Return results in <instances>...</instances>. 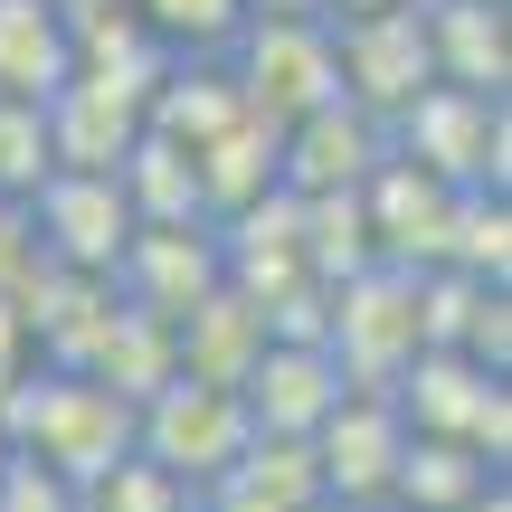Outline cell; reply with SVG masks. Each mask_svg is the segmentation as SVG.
Returning <instances> with one entry per match:
<instances>
[{"mask_svg": "<svg viewBox=\"0 0 512 512\" xmlns=\"http://www.w3.org/2000/svg\"><path fill=\"white\" fill-rule=\"evenodd\" d=\"M0 427H10V446H29V456H48L57 475L86 484L95 465H114L133 446V399H114L95 370L38 361L29 380L0 389Z\"/></svg>", "mask_w": 512, "mask_h": 512, "instance_id": "6da1fadb", "label": "cell"}, {"mask_svg": "<svg viewBox=\"0 0 512 512\" xmlns=\"http://www.w3.org/2000/svg\"><path fill=\"white\" fill-rule=\"evenodd\" d=\"M247 437H256V418H247V399L228 380H190V370H171L152 399H133V446H143L152 465H171L190 494H209V484L247 456Z\"/></svg>", "mask_w": 512, "mask_h": 512, "instance_id": "7a4b0ae2", "label": "cell"}, {"mask_svg": "<svg viewBox=\"0 0 512 512\" xmlns=\"http://www.w3.org/2000/svg\"><path fill=\"white\" fill-rule=\"evenodd\" d=\"M389 152L437 171L446 190H503L512 114H503V95H484V86H427L408 114H389Z\"/></svg>", "mask_w": 512, "mask_h": 512, "instance_id": "3957f363", "label": "cell"}, {"mask_svg": "<svg viewBox=\"0 0 512 512\" xmlns=\"http://www.w3.org/2000/svg\"><path fill=\"white\" fill-rule=\"evenodd\" d=\"M219 57L238 76L247 114H266V124H294V114L342 95V76H332V19H247Z\"/></svg>", "mask_w": 512, "mask_h": 512, "instance_id": "277c9868", "label": "cell"}, {"mask_svg": "<svg viewBox=\"0 0 512 512\" xmlns=\"http://www.w3.org/2000/svg\"><path fill=\"white\" fill-rule=\"evenodd\" d=\"M332 76H342V105L361 114H408L427 86H437V67H427V29H418V0H399V10H361V19H332Z\"/></svg>", "mask_w": 512, "mask_h": 512, "instance_id": "5b68a950", "label": "cell"}, {"mask_svg": "<svg viewBox=\"0 0 512 512\" xmlns=\"http://www.w3.org/2000/svg\"><path fill=\"white\" fill-rule=\"evenodd\" d=\"M29 238L48 266H76V275H114V256L133 238V200L114 171H67L57 162L48 181L29 190Z\"/></svg>", "mask_w": 512, "mask_h": 512, "instance_id": "8992f818", "label": "cell"}, {"mask_svg": "<svg viewBox=\"0 0 512 512\" xmlns=\"http://www.w3.org/2000/svg\"><path fill=\"white\" fill-rule=\"evenodd\" d=\"M408 418L389 389H342L313 427V475H323V503H380L389 475H399Z\"/></svg>", "mask_w": 512, "mask_h": 512, "instance_id": "52a82bcc", "label": "cell"}, {"mask_svg": "<svg viewBox=\"0 0 512 512\" xmlns=\"http://www.w3.org/2000/svg\"><path fill=\"white\" fill-rule=\"evenodd\" d=\"M342 361H332L323 342H294V332H266V351L247 361V380H238V399H247V418L266 427V437H313L323 427V408L342 399Z\"/></svg>", "mask_w": 512, "mask_h": 512, "instance_id": "ba28073f", "label": "cell"}, {"mask_svg": "<svg viewBox=\"0 0 512 512\" xmlns=\"http://www.w3.org/2000/svg\"><path fill=\"white\" fill-rule=\"evenodd\" d=\"M418 29L437 86H512V0H418Z\"/></svg>", "mask_w": 512, "mask_h": 512, "instance_id": "9c48e42d", "label": "cell"}, {"mask_svg": "<svg viewBox=\"0 0 512 512\" xmlns=\"http://www.w3.org/2000/svg\"><path fill=\"white\" fill-rule=\"evenodd\" d=\"M67 76H76L67 10H57V0H0V95H19V105H48Z\"/></svg>", "mask_w": 512, "mask_h": 512, "instance_id": "30bf717a", "label": "cell"}, {"mask_svg": "<svg viewBox=\"0 0 512 512\" xmlns=\"http://www.w3.org/2000/svg\"><path fill=\"white\" fill-rule=\"evenodd\" d=\"M503 465L494 456H475L465 437H418L408 427V446H399V475H389V503H418V512H465L494 484Z\"/></svg>", "mask_w": 512, "mask_h": 512, "instance_id": "8fae6325", "label": "cell"}, {"mask_svg": "<svg viewBox=\"0 0 512 512\" xmlns=\"http://www.w3.org/2000/svg\"><path fill=\"white\" fill-rule=\"evenodd\" d=\"M133 10H143V29L171 57H219L247 29V0H133Z\"/></svg>", "mask_w": 512, "mask_h": 512, "instance_id": "7c38bea8", "label": "cell"}, {"mask_svg": "<svg viewBox=\"0 0 512 512\" xmlns=\"http://www.w3.org/2000/svg\"><path fill=\"white\" fill-rule=\"evenodd\" d=\"M48 114L19 105V95H0V200H29L38 181H48Z\"/></svg>", "mask_w": 512, "mask_h": 512, "instance_id": "4fadbf2b", "label": "cell"}, {"mask_svg": "<svg viewBox=\"0 0 512 512\" xmlns=\"http://www.w3.org/2000/svg\"><path fill=\"white\" fill-rule=\"evenodd\" d=\"M247 19H323V0H247Z\"/></svg>", "mask_w": 512, "mask_h": 512, "instance_id": "5bb4252c", "label": "cell"}, {"mask_svg": "<svg viewBox=\"0 0 512 512\" xmlns=\"http://www.w3.org/2000/svg\"><path fill=\"white\" fill-rule=\"evenodd\" d=\"M465 512H512V494H503V475H494V484H484V494H475V503H465Z\"/></svg>", "mask_w": 512, "mask_h": 512, "instance_id": "9a60e30c", "label": "cell"}, {"mask_svg": "<svg viewBox=\"0 0 512 512\" xmlns=\"http://www.w3.org/2000/svg\"><path fill=\"white\" fill-rule=\"evenodd\" d=\"M351 512H418V503H389V494H380V503H351Z\"/></svg>", "mask_w": 512, "mask_h": 512, "instance_id": "2e32d148", "label": "cell"}, {"mask_svg": "<svg viewBox=\"0 0 512 512\" xmlns=\"http://www.w3.org/2000/svg\"><path fill=\"white\" fill-rule=\"evenodd\" d=\"M0 456H10V427H0Z\"/></svg>", "mask_w": 512, "mask_h": 512, "instance_id": "e0dca14e", "label": "cell"}]
</instances>
